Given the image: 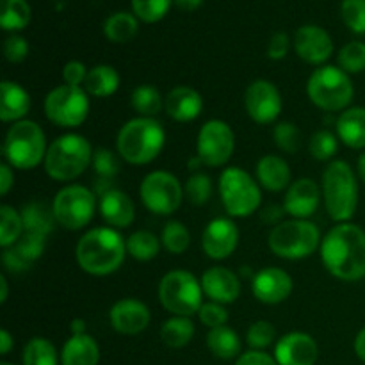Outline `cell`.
Returning <instances> with one entry per match:
<instances>
[{
	"mask_svg": "<svg viewBox=\"0 0 365 365\" xmlns=\"http://www.w3.org/2000/svg\"><path fill=\"white\" fill-rule=\"evenodd\" d=\"M321 260L342 282L365 278V230L355 223H337L321 241Z\"/></svg>",
	"mask_w": 365,
	"mask_h": 365,
	"instance_id": "obj_1",
	"label": "cell"
},
{
	"mask_svg": "<svg viewBox=\"0 0 365 365\" xmlns=\"http://www.w3.org/2000/svg\"><path fill=\"white\" fill-rule=\"evenodd\" d=\"M127 239L110 227L91 228L77 242L75 257L84 273L109 277L116 273L127 257Z\"/></svg>",
	"mask_w": 365,
	"mask_h": 365,
	"instance_id": "obj_2",
	"label": "cell"
},
{
	"mask_svg": "<svg viewBox=\"0 0 365 365\" xmlns=\"http://www.w3.org/2000/svg\"><path fill=\"white\" fill-rule=\"evenodd\" d=\"M166 143L164 127L155 118H134L120 128L116 138L118 155L128 164L145 166L155 160Z\"/></svg>",
	"mask_w": 365,
	"mask_h": 365,
	"instance_id": "obj_3",
	"label": "cell"
},
{
	"mask_svg": "<svg viewBox=\"0 0 365 365\" xmlns=\"http://www.w3.org/2000/svg\"><path fill=\"white\" fill-rule=\"evenodd\" d=\"M324 207L335 223H349L359 207V184L353 168L346 160H331L321 182Z\"/></svg>",
	"mask_w": 365,
	"mask_h": 365,
	"instance_id": "obj_4",
	"label": "cell"
},
{
	"mask_svg": "<svg viewBox=\"0 0 365 365\" xmlns=\"http://www.w3.org/2000/svg\"><path fill=\"white\" fill-rule=\"evenodd\" d=\"M93 148L81 134H64L46 150L45 171L57 182H71L81 177L93 160Z\"/></svg>",
	"mask_w": 365,
	"mask_h": 365,
	"instance_id": "obj_5",
	"label": "cell"
},
{
	"mask_svg": "<svg viewBox=\"0 0 365 365\" xmlns=\"http://www.w3.org/2000/svg\"><path fill=\"white\" fill-rule=\"evenodd\" d=\"M307 95L310 102L327 113L346 110L355 96L351 77L342 68L324 64L310 73L307 82Z\"/></svg>",
	"mask_w": 365,
	"mask_h": 365,
	"instance_id": "obj_6",
	"label": "cell"
},
{
	"mask_svg": "<svg viewBox=\"0 0 365 365\" xmlns=\"http://www.w3.org/2000/svg\"><path fill=\"white\" fill-rule=\"evenodd\" d=\"M46 138L43 128L32 120L16 121L9 127L4 141L6 163L14 170H34L46 157Z\"/></svg>",
	"mask_w": 365,
	"mask_h": 365,
	"instance_id": "obj_7",
	"label": "cell"
},
{
	"mask_svg": "<svg viewBox=\"0 0 365 365\" xmlns=\"http://www.w3.org/2000/svg\"><path fill=\"white\" fill-rule=\"evenodd\" d=\"M321 232L309 220L282 221L273 227L267 237V246L277 257L285 260H302L321 248Z\"/></svg>",
	"mask_w": 365,
	"mask_h": 365,
	"instance_id": "obj_8",
	"label": "cell"
},
{
	"mask_svg": "<svg viewBox=\"0 0 365 365\" xmlns=\"http://www.w3.org/2000/svg\"><path fill=\"white\" fill-rule=\"evenodd\" d=\"M217 191L230 217H250L259 210L262 202L260 185L248 171L237 166H230L221 171Z\"/></svg>",
	"mask_w": 365,
	"mask_h": 365,
	"instance_id": "obj_9",
	"label": "cell"
},
{
	"mask_svg": "<svg viewBox=\"0 0 365 365\" xmlns=\"http://www.w3.org/2000/svg\"><path fill=\"white\" fill-rule=\"evenodd\" d=\"M159 299L171 316L191 317L203 305L202 282L185 269L170 271L159 284Z\"/></svg>",
	"mask_w": 365,
	"mask_h": 365,
	"instance_id": "obj_10",
	"label": "cell"
},
{
	"mask_svg": "<svg viewBox=\"0 0 365 365\" xmlns=\"http://www.w3.org/2000/svg\"><path fill=\"white\" fill-rule=\"evenodd\" d=\"M96 192L86 185L71 184L53 196L52 209L56 221L66 230H82L96 212Z\"/></svg>",
	"mask_w": 365,
	"mask_h": 365,
	"instance_id": "obj_11",
	"label": "cell"
},
{
	"mask_svg": "<svg viewBox=\"0 0 365 365\" xmlns=\"http://www.w3.org/2000/svg\"><path fill=\"white\" fill-rule=\"evenodd\" d=\"M45 114L61 128L81 127L89 114V95L77 86H57L46 95Z\"/></svg>",
	"mask_w": 365,
	"mask_h": 365,
	"instance_id": "obj_12",
	"label": "cell"
},
{
	"mask_svg": "<svg viewBox=\"0 0 365 365\" xmlns=\"http://www.w3.org/2000/svg\"><path fill=\"white\" fill-rule=\"evenodd\" d=\"M180 180L170 171H152L139 185V198L150 212L157 216H171L177 212L184 200Z\"/></svg>",
	"mask_w": 365,
	"mask_h": 365,
	"instance_id": "obj_13",
	"label": "cell"
},
{
	"mask_svg": "<svg viewBox=\"0 0 365 365\" xmlns=\"http://www.w3.org/2000/svg\"><path fill=\"white\" fill-rule=\"evenodd\" d=\"M235 150V134L223 120H209L200 128L196 138V155L203 166L221 168L232 159Z\"/></svg>",
	"mask_w": 365,
	"mask_h": 365,
	"instance_id": "obj_14",
	"label": "cell"
},
{
	"mask_svg": "<svg viewBox=\"0 0 365 365\" xmlns=\"http://www.w3.org/2000/svg\"><path fill=\"white\" fill-rule=\"evenodd\" d=\"M245 107L248 116L259 125H269L280 116L284 100L277 86L266 78H257L245 93Z\"/></svg>",
	"mask_w": 365,
	"mask_h": 365,
	"instance_id": "obj_15",
	"label": "cell"
},
{
	"mask_svg": "<svg viewBox=\"0 0 365 365\" xmlns=\"http://www.w3.org/2000/svg\"><path fill=\"white\" fill-rule=\"evenodd\" d=\"M292 46L299 59L316 66H324L334 53V41L328 31L319 25H303L294 32Z\"/></svg>",
	"mask_w": 365,
	"mask_h": 365,
	"instance_id": "obj_16",
	"label": "cell"
},
{
	"mask_svg": "<svg viewBox=\"0 0 365 365\" xmlns=\"http://www.w3.org/2000/svg\"><path fill=\"white\" fill-rule=\"evenodd\" d=\"M239 228L230 217H214L202 234V248L212 260H225L237 250Z\"/></svg>",
	"mask_w": 365,
	"mask_h": 365,
	"instance_id": "obj_17",
	"label": "cell"
},
{
	"mask_svg": "<svg viewBox=\"0 0 365 365\" xmlns=\"http://www.w3.org/2000/svg\"><path fill=\"white\" fill-rule=\"evenodd\" d=\"M273 356L278 365H316L319 348L312 335L305 331H291L278 339Z\"/></svg>",
	"mask_w": 365,
	"mask_h": 365,
	"instance_id": "obj_18",
	"label": "cell"
},
{
	"mask_svg": "<svg viewBox=\"0 0 365 365\" xmlns=\"http://www.w3.org/2000/svg\"><path fill=\"white\" fill-rule=\"evenodd\" d=\"M152 321L150 309L135 298H123L109 310V323L121 335H139Z\"/></svg>",
	"mask_w": 365,
	"mask_h": 365,
	"instance_id": "obj_19",
	"label": "cell"
},
{
	"mask_svg": "<svg viewBox=\"0 0 365 365\" xmlns=\"http://www.w3.org/2000/svg\"><path fill=\"white\" fill-rule=\"evenodd\" d=\"M252 292L260 303L278 305L292 292V278L280 267H264L252 278Z\"/></svg>",
	"mask_w": 365,
	"mask_h": 365,
	"instance_id": "obj_20",
	"label": "cell"
},
{
	"mask_svg": "<svg viewBox=\"0 0 365 365\" xmlns=\"http://www.w3.org/2000/svg\"><path fill=\"white\" fill-rule=\"evenodd\" d=\"M323 191L312 178H298L285 191L284 209L292 220H309L319 207Z\"/></svg>",
	"mask_w": 365,
	"mask_h": 365,
	"instance_id": "obj_21",
	"label": "cell"
},
{
	"mask_svg": "<svg viewBox=\"0 0 365 365\" xmlns=\"http://www.w3.org/2000/svg\"><path fill=\"white\" fill-rule=\"evenodd\" d=\"M203 294L210 302L221 303V305H232L241 296V280L234 271L223 266L209 267L202 274Z\"/></svg>",
	"mask_w": 365,
	"mask_h": 365,
	"instance_id": "obj_22",
	"label": "cell"
},
{
	"mask_svg": "<svg viewBox=\"0 0 365 365\" xmlns=\"http://www.w3.org/2000/svg\"><path fill=\"white\" fill-rule=\"evenodd\" d=\"M45 245V235L24 232V235H21L16 245L4 250L2 264L11 273H24V271H27L43 255Z\"/></svg>",
	"mask_w": 365,
	"mask_h": 365,
	"instance_id": "obj_23",
	"label": "cell"
},
{
	"mask_svg": "<svg viewBox=\"0 0 365 365\" xmlns=\"http://www.w3.org/2000/svg\"><path fill=\"white\" fill-rule=\"evenodd\" d=\"M100 216L103 217L107 225L110 228H127L134 223L135 220V207L134 202L128 195H125L120 189H109L107 192H103L100 196L98 202Z\"/></svg>",
	"mask_w": 365,
	"mask_h": 365,
	"instance_id": "obj_24",
	"label": "cell"
},
{
	"mask_svg": "<svg viewBox=\"0 0 365 365\" xmlns=\"http://www.w3.org/2000/svg\"><path fill=\"white\" fill-rule=\"evenodd\" d=\"M164 110L171 120L178 123H189L202 114L203 98L195 88L177 86L164 98Z\"/></svg>",
	"mask_w": 365,
	"mask_h": 365,
	"instance_id": "obj_25",
	"label": "cell"
},
{
	"mask_svg": "<svg viewBox=\"0 0 365 365\" xmlns=\"http://www.w3.org/2000/svg\"><path fill=\"white\" fill-rule=\"evenodd\" d=\"M257 182L260 187L271 192L287 191L291 182V168L287 160L280 155H264L260 157L255 168Z\"/></svg>",
	"mask_w": 365,
	"mask_h": 365,
	"instance_id": "obj_26",
	"label": "cell"
},
{
	"mask_svg": "<svg viewBox=\"0 0 365 365\" xmlns=\"http://www.w3.org/2000/svg\"><path fill=\"white\" fill-rule=\"evenodd\" d=\"M31 109V95L18 82L2 81L0 84V120L16 123L25 120Z\"/></svg>",
	"mask_w": 365,
	"mask_h": 365,
	"instance_id": "obj_27",
	"label": "cell"
},
{
	"mask_svg": "<svg viewBox=\"0 0 365 365\" xmlns=\"http://www.w3.org/2000/svg\"><path fill=\"white\" fill-rule=\"evenodd\" d=\"M339 141L344 143L348 148H365V107H349L342 110L335 123Z\"/></svg>",
	"mask_w": 365,
	"mask_h": 365,
	"instance_id": "obj_28",
	"label": "cell"
},
{
	"mask_svg": "<svg viewBox=\"0 0 365 365\" xmlns=\"http://www.w3.org/2000/svg\"><path fill=\"white\" fill-rule=\"evenodd\" d=\"M98 342L89 334L71 335L61 349V364L63 365H98Z\"/></svg>",
	"mask_w": 365,
	"mask_h": 365,
	"instance_id": "obj_29",
	"label": "cell"
},
{
	"mask_svg": "<svg viewBox=\"0 0 365 365\" xmlns=\"http://www.w3.org/2000/svg\"><path fill=\"white\" fill-rule=\"evenodd\" d=\"M120 88V73L109 64H96L88 71L84 89L89 96L107 98Z\"/></svg>",
	"mask_w": 365,
	"mask_h": 365,
	"instance_id": "obj_30",
	"label": "cell"
},
{
	"mask_svg": "<svg viewBox=\"0 0 365 365\" xmlns=\"http://www.w3.org/2000/svg\"><path fill=\"white\" fill-rule=\"evenodd\" d=\"M207 348L220 360H237L241 355V339H239L237 331L225 324V327L209 330Z\"/></svg>",
	"mask_w": 365,
	"mask_h": 365,
	"instance_id": "obj_31",
	"label": "cell"
},
{
	"mask_svg": "<svg viewBox=\"0 0 365 365\" xmlns=\"http://www.w3.org/2000/svg\"><path fill=\"white\" fill-rule=\"evenodd\" d=\"M20 214L24 221V230L29 234H39L46 237L53 230V225L57 223L52 205L41 202L27 203Z\"/></svg>",
	"mask_w": 365,
	"mask_h": 365,
	"instance_id": "obj_32",
	"label": "cell"
},
{
	"mask_svg": "<svg viewBox=\"0 0 365 365\" xmlns=\"http://www.w3.org/2000/svg\"><path fill=\"white\" fill-rule=\"evenodd\" d=\"M139 31V20L134 13L118 11L103 21V34L113 43H128Z\"/></svg>",
	"mask_w": 365,
	"mask_h": 365,
	"instance_id": "obj_33",
	"label": "cell"
},
{
	"mask_svg": "<svg viewBox=\"0 0 365 365\" xmlns=\"http://www.w3.org/2000/svg\"><path fill=\"white\" fill-rule=\"evenodd\" d=\"M195 337V324L189 317L171 316L160 327V341L171 349L185 348Z\"/></svg>",
	"mask_w": 365,
	"mask_h": 365,
	"instance_id": "obj_34",
	"label": "cell"
},
{
	"mask_svg": "<svg viewBox=\"0 0 365 365\" xmlns=\"http://www.w3.org/2000/svg\"><path fill=\"white\" fill-rule=\"evenodd\" d=\"M32 9L27 0H0V27L4 31H24L31 24Z\"/></svg>",
	"mask_w": 365,
	"mask_h": 365,
	"instance_id": "obj_35",
	"label": "cell"
},
{
	"mask_svg": "<svg viewBox=\"0 0 365 365\" xmlns=\"http://www.w3.org/2000/svg\"><path fill=\"white\" fill-rule=\"evenodd\" d=\"M160 239L148 230H138L128 235L127 252L138 262H150L160 252Z\"/></svg>",
	"mask_w": 365,
	"mask_h": 365,
	"instance_id": "obj_36",
	"label": "cell"
},
{
	"mask_svg": "<svg viewBox=\"0 0 365 365\" xmlns=\"http://www.w3.org/2000/svg\"><path fill=\"white\" fill-rule=\"evenodd\" d=\"M130 106L141 118H155L164 109V98L160 96L159 89L143 84L132 91Z\"/></svg>",
	"mask_w": 365,
	"mask_h": 365,
	"instance_id": "obj_37",
	"label": "cell"
},
{
	"mask_svg": "<svg viewBox=\"0 0 365 365\" xmlns=\"http://www.w3.org/2000/svg\"><path fill=\"white\" fill-rule=\"evenodd\" d=\"M59 356L57 349L48 339L34 337L25 344L21 353V364L24 365H57Z\"/></svg>",
	"mask_w": 365,
	"mask_h": 365,
	"instance_id": "obj_38",
	"label": "cell"
},
{
	"mask_svg": "<svg viewBox=\"0 0 365 365\" xmlns=\"http://www.w3.org/2000/svg\"><path fill=\"white\" fill-rule=\"evenodd\" d=\"M24 232L21 214L11 205L0 207V246H2V250L16 245Z\"/></svg>",
	"mask_w": 365,
	"mask_h": 365,
	"instance_id": "obj_39",
	"label": "cell"
},
{
	"mask_svg": "<svg viewBox=\"0 0 365 365\" xmlns=\"http://www.w3.org/2000/svg\"><path fill=\"white\" fill-rule=\"evenodd\" d=\"M91 166H93V170H95L96 177H98L96 185H100V184L109 185L110 182H113V178H116L118 173H120V170H121V164H120V159H118V155L107 148L95 150V153H93Z\"/></svg>",
	"mask_w": 365,
	"mask_h": 365,
	"instance_id": "obj_40",
	"label": "cell"
},
{
	"mask_svg": "<svg viewBox=\"0 0 365 365\" xmlns=\"http://www.w3.org/2000/svg\"><path fill=\"white\" fill-rule=\"evenodd\" d=\"M160 242L166 248V252L173 253V255H182L189 248V245H191V234H189L184 223H180V221H170L163 228Z\"/></svg>",
	"mask_w": 365,
	"mask_h": 365,
	"instance_id": "obj_41",
	"label": "cell"
},
{
	"mask_svg": "<svg viewBox=\"0 0 365 365\" xmlns=\"http://www.w3.org/2000/svg\"><path fill=\"white\" fill-rule=\"evenodd\" d=\"M337 64L339 68H342L348 75L362 73V71H365V43H346V45L339 50Z\"/></svg>",
	"mask_w": 365,
	"mask_h": 365,
	"instance_id": "obj_42",
	"label": "cell"
},
{
	"mask_svg": "<svg viewBox=\"0 0 365 365\" xmlns=\"http://www.w3.org/2000/svg\"><path fill=\"white\" fill-rule=\"evenodd\" d=\"M173 0H132V13L143 24H157L171 9Z\"/></svg>",
	"mask_w": 365,
	"mask_h": 365,
	"instance_id": "obj_43",
	"label": "cell"
},
{
	"mask_svg": "<svg viewBox=\"0 0 365 365\" xmlns=\"http://www.w3.org/2000/svg\"><path fill=\"white\" fill-rule=\"evenodd\" d=\"M184 191L192 205H205L210 200V196H212V180H210L209 175L198 171V173H192L187 178Z\"/></svg>",
	"mask_w": 365,
	"mask_h": 365,
	"instance_id": "obj_44",
	"label": "cell"
},
{
	"mask_svg": "<svg viewBox=\"0 0 365 365\" xmlns=\"http://www.w3.org/2000/svg\"><path fill=\"white\" fill-rule=\"evenodd\" d=\"M339 150V138L330 130H317L309 141V152L316 160H331Z\"/></svg>",
	"mask_w": 365,
	"mask_h": 365,
	"instance_id": "obj_45",
	"label": "cell"
},
{
	"mask_svg": "<svg viewBox=\"0 0 365 365\" xmlns=\"http://www.w3.org/2000/svg\"><path fill=\"white\" fill-rule=\"evenodd\" d=\"M246 342L252 349L266 351L271 344L277 342V330L269 321H257L246 331Z\"/></svg>",
	"mask_w": 365,
	"mask_h": 365,
	"instance_id": "obj_46",
	"label": "cell"
},
{
	"mask_svg": "<svg viewBox=\"0 0 365 365\" xmlns=\"http://www.w3.org/2000/svg\"><path fill=\"white\" fill-rule=\"evenodd\" d=\"M273 139L282 152L292 155V153L298 152L299 145H302V132L291 121H282L274 127Z\"/></svg>",
	"mask_w": 365,
	"mask_h": 365,
	"instance_id": "obj_47",
	"label": "cell"
},
{
	"mask_svg": "<svg viewBox=\"0 0 365 365\" xmlns=\"http://www.w3.org/2000/svg\"><path fill=\"white\" fill-rule=\"evenodd\" d=\"M341 18L355 34H365V0H342Z\"/></svg>",
	"mask_w": 365,
	"mask_h": 365,
	"instance_id": "obj_48",
	"label": "cell"
},
{
	"mask_svg": "<svg viewBox=\"0 0 365 365\" xmlns=\"http://www.w3.org/2000/svg\"><path fill=\"white\" fill-rule=\"evenodd\" d=\"M198 316H200V321H202V324H205L209 330L225 327V324L228 323L227 309H225V305H221V303H216V302L203 303L198 310Z\"/></svg>",
	"mask_w": 365,
	"mask_h": 365,
	"instance_id": "obj_49",
	"label": "cell"
},
{
	"mask_svg": "<svg viewBox=\"0 0 365 365\" xmlns=\"http://www.w3.org/2000/svg\"><path fill=\"white\" fill-rule=\"evenodd\" d=\"M4 56L9 63L18 64L21 61H25V57L29 56V43L24 36L20 34H9L4 41Z\"/></svg>",
	"mask_w": 365,
	"mask_h": 365,
	"instance_id": "obj_50",
	"label": "cell"
},
{
	"mask_svg": "<svg viewBox=\"0 0 365 365\" xmlns=\"http://www.w3.org/2000/svg\"><path fill=\"white\" fill-rule=\"evenodd\" d=\"M88 68L81 61H68L63 68V81L68 86H77L84 88L86 77H88Z\"/></svg>",
	"mask_w": 365,
	"mask_h": 365,
	"instance_id": "obj_51",
	"label": "cell"
},
{
	"mask_svg": "<svg viewBox=\"0 0 365 365\" xmlns=\"http://www.w3.org/2000/svg\"><path fill=\"white\" fill-rule=\"evenodd\" d=\"M291 38L285 32H274L267 41V57L273 61H282L287 57L291 48Z\"/></svg>",
	"mask_w": 365,
	"mask_h": 365,
	"instance_id": "obj_52",
	"label": "cell"
},
{
	"mask_svg": "<svg viewBox=\"0 0 365 365\" xmlns=\"http://www.w3.org/2000/svg\"><path fill=\"white\" fill-rule=\"evenodd\" d=\"M235 365H278V362L269 353L250 349V351H245L239 355V359L235 360Z\"/></svg>",
	"mask_w": 365,
	"mask_h": 365,
	"instance_id": "obj_53",
	"label": "cell"
},
{
	"mask_svg": "<svg viewBox=\"0 0 365 365\" xmlns=\"http://www.w3.org/2000/svg\"><path fill=\"white\" fill-rule=\"evenodd\" d=\"M14 185V175L13 168L7 163L0 164V195L6 196L11 191V187Z\"/></svg>",
	"mask_w": 365,
	"mask_h": 365,
	"instance_id": "obj_54",
	"label": "cell"
},
{
	"mask_svg": "<svg viewBox=\"0 0 365 365\" xmlns=\"http://www.w3.org/2000/svg\"><path fill=\"white\" fill-rule=\"evenodd\" d=\"M284 212H285L284 207L269 205V207H266V209H264L262 212H260V217H262L264 223L273 225V227H277V225L282 223V217H284Z\"/></svg>",
	"mask_w": 365,
	"mask_h": 365,
	"instance_id": "obj_55",
	"label": "cell"
},
{
	"mask_svg": "<svg viewBox=\"0 0 365 365\" xmlns=\"http://www.w3.org/2000/svg\"><path fill=\"white\" fill-rule=\"evenodd\" d=\"M203 2L205 0H173V6H177L180 11H185V13H192V11L200 9Z\"/></svg>",
	"mask_w": 365,
	"mask_h": 365,
	"instance_id": "obj_56",
	"label": "cell"
},
{
	"mask_svg": "<svg viewBox=\"0 0 365 365\" xmlns=\"http://www.w3.org/2000/svg\"><path fill=\"white\" fill-rule=\"evenodd\" d=\"M353 348H355L356 356H359V359L365 364V328H362V330L356 334L355 344H353Z\"/></svg>",
	"mask_w": 365,
	"mask_h": 365,
	"instance_id": "obj_57",
	"label": "cell"
},
{
	"mask_svg": "<svg viewBox=\"0 0 365 365\" xmlns=\"http://www.w3.org/2000/svg\"><path fill=\"white\" fill-rule=\"evenodd\" d=\"M14 346V341L13 337H11V334L7 330H2L0 331V353H2V356H6L7 353L13 349Z\"/></svg>",
	"mask_w": 365,
	"mask_h": 365,
	"instance_id": "obj_58",
	"label": "cell"
},
{
	"mask_svg": "<svg viewBox=\"0 0 365 365\" xmlns=\"http://www.w3.org/2000/svg\"><path fill=\"white\" fill-rule=\"evenodd\" d=\"M88 324H86V321L84 319H73L70 323V331H71V335H84V334H88Z\"/></svg>",
	"mask_w": 365,
	"mask_h": 365,
	"instance_id": "obj_59",
	"label": "cell"
},
{
	"mask_svg": "<svg viewBox=\"0 0 365 365\" xmlns=\"http://www.w3.org/2000/svg\"><path fill=\"white\" fill-rule=\"evenodd\" d=\"M7 296H9V284H7L6 274H0V303L7 302Z\"/></svg>",
	"mask_w": 365,
	"mask_h": 365,
	"instance_id": "obj_60",
	"label": "cell"
},
{
	"mask_svg": "<svg viewBox=\"0 0 365 365\" xmlns=\"http://www.w3.org/2000/svg\"><path fill=\"white\" fill-rule=\"evenodd\" d=\"M356 173H359L360 182L365 185V152L359 157V163H356Z\"/></svg>",
	"mask_w": 365,
	"mask_h": 365,
	"instance_id": "obj_61",
	"label": "cell"
},
{
	"mask_svg": "<svg viewBox=\"0 0 365 365\" xmlns=\"http://www.w3.org/2000/svg\"><path fill=\"white\" fill-rule=\"evenodd\" d=\"M0 365H14V364H11V362H2Z\"/></svg>",
	"mask_w": 365,
	"mask_h": 365,
	"instance_id": "obj_62",
	"label": "cell"
}]
</instances>
